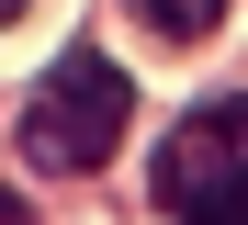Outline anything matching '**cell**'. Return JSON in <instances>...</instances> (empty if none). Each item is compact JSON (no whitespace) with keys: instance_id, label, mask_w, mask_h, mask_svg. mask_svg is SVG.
Instances as JSON below:
<instances>
[{"instance_id":"3957f363","label":"cell","mask_w":248,"mask_h":225,"mask_svg":"<svg viewBox=\"0 0 248 225\" xmlns=\"http://www.w3.org/2000/svg\"><path fill=\"white\" fill-rule=\"evenodd\" d=\"M136 23H147V34H170V45H203V34L226 23V0H136Z\"/></svg>"},{"instance_id":"7a4b0ae2","label":"cell","mask_w":248,"mask_h":225,"mask_svg":"<svg viewBox=\"0 0 248 225\" xmlns=\"http://www.w3.org/2000/svg\"><path fill=\"white\" fill-rule=\"evenodd\" d=\"M158 203L181 225H248V90L192 102L170 158H158Z\"/></svg>"},{"instance_id":"6da1fadb","label":"cell","mask_w":248,"mask_h":225,"mask_svg":"<svg viewBox=\"0 0 248 225\" xmlns=\"http://www.w3.org/2000/svg\"><path fill=\"white\" fill-rule=\"evenodd\" d=\"M124 124H136V79H124L113 57H57L46 79L23 90V113H12V147H23V169H102L113 147H124Z\"/></svg>"},{"instance_id":"277c9868","label":"cell","mask_w":248,"mask_h":225,"mask_svg":"<svg viewBox=\"0 0 248 225\" xmlns=\"http://www.w3.org/2000/svg\"><path fill=\"white\" fill-rule=\"evenodd\" d=\"M12 12H23V0H0V23H12Z\"/></svg>"}]
</instances>
